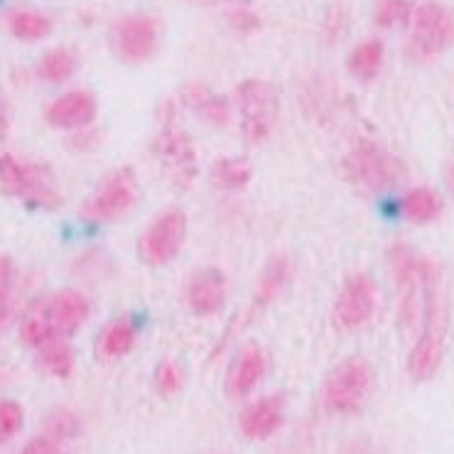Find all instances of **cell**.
<instances>
[{
  "instance_id": "cell-21",
  "label": "cell",
  "mask_w": 454,
  "mask_h": 454,
  "mask_svg": "<svg viewBox=\"0 0 454 454\" xmlns=\"http://www.w3.org/2000/svg\"><path fill=\"white\" fill-rule=\"evenodd\" d=\"M401 214L405 216V222L415 223V226L433 223L442 214V200L433 187H412L403 197Z\"/></svg>"
},
{
  "instance_id": "cell-18",
  "label": "cell",
  "mask_w": 454,
  "mask_h": 454,
  "mask_svg": "<svg viewBox=\"0 0 454 454\" xmlns=\"http://www.w3.org/2000/svg\"><path fill=\"white\" fill-rule=\"evenodd\" d=\"M47 315L59 337H72L86 325V319L91 315V305L84 293L69 287L47 300Z\"/></svg>"
},
{
  "instance_id": "cell-23",
  "label": "cell",
  "mask_w": 454,
  "mask_h": 454,
  "mask_svg": "<svg viewBox=\"0 0 454 454\" xmlns=\"http://www.w3.org/2000/svg\"><path fill=\"white\" fill-rule=\"evenodd\" d=\"M383 43L380 40H366L356 44L348 54V72L356 76L359 82H371L376 79L383 67Z\"/></svg>"
},
{
  "instance_id": "cell-16",
  "label": "cell",
  "mask_w": 454,
  "mask_h": 454,
  "mask_svg": "<svg viewBox=\"0 0 454 454\" xmlns=\"http://www.w3.org/2000/svg\"><path fill=\"white\" fill-rule=\"evenodd\" d=\"M270 371V356L265 354L263 347L248 344L233 356L229 373H226V395L231 398H246L248 393L258 388V383L268 376Z\"/></svg>"
},
{
  "instance_id": "cell-14",
  "label": "cell",
  "mask_w": 454,
  "mask_h": 454,
  "mask_svg": "<svg viewBox=\"0 0 454 454\" xmlns=\"http://www.w3.org/2000/svg\"><path fill=\"white\" fill-rule=\"evenodd\" d=\"M229 297V283L219 268H201L184 283V305L197 317L219 315Z\"/></svg>"
},
{
  "instance_id": "cell-1",
  "label": "cell",
  "mask_w": 454,
  "mask_h": 454,
  "mask_svg": "<svg viewBox=\"0 0 454 454\" xmlns=\"http://www.w3.org/2000/svg\"><path fill=\"white\" fill-rule=\"evenodd\" d=\"M420 270H423V315H420L418 339L408 356V373L412 380H430L442 366L450 317H447L440 268L430 258H423Z\"/></svg>"
},
{
  "instance_id": "cell-25",
  "label": "cell",
  "mask_w": 454,
  "mask_h": 454,
  "mask_svg": "<svg viewBox=\"0 0 454 454\" xmlns=\"http://www.w3.org/2000/svg\"><path fill=\"white\" fill-rule=\"evenodd\" d=\"M20 337L22 341L32 348H40L44 341H50L52 337H59V334L54 332L52 322H50V315H47V300L35 302V305L30 307V312L22 319Z\"/></svg>"
},
{
  "instance_id": "cell-33",
  "label": "cell",
  "mask_w": 454,
  "mask_h": 454,
  "mask_svg": "<svg viewBox=\"0 0 454 454\" xmlns=\"http://www.w3.org/2000/svg\"><path fill=\"white\" fill-rule=\"evenodd\" d=\"M231 25L236 30L241 32H251L258 27V18H255L254 12L246 11V8H239V11L231 12Z\"/></svg>"
},
{
  "instance_id": "cell-6",
  "label": "cell",
  "mask_w": 454,
  "mask_h": 454,
  "mask_svg": "<svg viewBox=\"0 0 454 454\" xmlns=\"http://www.w3.org/2000/svg\"><path fill=\"white\" fill-rule=\"evenodd\" d=\"M236 106L241 118V136L248 145H261L273 136L280 121V96L263 79H246L236 86Z\"/></svg>"
},
{
  "instance_id": "cell-30",
  "label": "cell",
  "mask_w": 454,
  "mask_h": 454,
  "mask_svg": "<svg viewBox=\"0 0 454 454\" xmlns=\"http://www.w3.org/2000/svg\"><path fill=\"white\" fill-rule=\"evenodd\" d=\"M153 380H155V388H158L160 395H165V398L177 395L184 386V369L177 359H162L155 369Z\"/></svg>"
},
{
  "instance_id": "cell-34",
  "label": "cell",
  "mask_w": 454,
  "mask_h": 454,
  "mask_svg": "<svg viewBox=\"0 0 454 454\" xmlns=\"http://www.w3.org/2000/svg\"><path fill=\"white\" fill-rule=\"evenodd\" d=\"M12 286V263L0 255V302H8V293Z\"/></svg>"
},
{
  "instance_id": "cell-28",
  "label": "cell",
  "mask_w": 454,
  "mask_h": 454,
  "mask_svg": "<svg viewBox=\"0 0 454 454\" xmlns=\"http://www.w3.org/2000/svg\"><path fill=\"white\" fill-rule=\"evenodd\" d=\"M44 434H50L57 442H67V440H74L82 434V420L79 415L67 408H57L47 415V423H44Z\"/></svg>"
},
{
  "instance_id": "cell-9",
  "label": "cell",
  "mask_w": 454,
  "mask_h": 454,
  "mask_svg": "<svg viewBox=\"0 0 454 454\" xmlns=\"http://www.w3.org/2000/svg\"><path fill=\"white\" fill-rule=\"evenodd\" d=\"M137 200H140V184L136 172L130 168H118L84 201L82 216L94 223L118 222L136 209Z\"/></svg>"
},
{
  "instance_id": "cell-11",
  "label": "cell",
  "mask_w": 454,
  "mask_h": 454,
  "mask_svg": "<svg viewBox=\"0 0 454 454\" xmlns=\"http://www.w3.org/2000/svg\"><path fill=\"white\" fill-rule=\"evenodd\" d=\"M111 44L121 62L143 64L148 62L153 54L158 52L160 44V22L153 15L137 12L126 15L116 22L111 32Z\"/></svg>"
},
{
  "instance_id": "cell-13",
  "label": "cell",
  "mask_w": 454,
  "mask_h": 454,
  "mask_svg": "<svg viewBox=\"0 0 454 454\" xmlns=\"http://www.w3.org/2000/svg\"><path fill=\"white\" fill-rule=\"evenodd\" d=\"M290 275H293V265H290V261H287L286 255H275V258H270V261L265 263L261 280H258V287H255V295L254 300H251V305H246V309H243L241 315H239V319L233 322V329L226 337H231L233 332L248 327L254 319L261 317L265 309L280 297V293L286 290L287 283H290Z\"/></svg>"
},
{
  "instance_id": "cell-15",
  "label": "cell",
  "mask_w": 454,
  "mask_h": 454,
  "mask_svg": "<svg viewBox=\"0 0 454 454\" xmlns=\"http://www.w3.org/2000/svg\"><path fill=\"white\" fill-rule=\"evenodd\" d=\"M283 425H286V398L280 393L255 398L239 415V430L246 440L254 442L270 440Z\"/></svg>"
},
{
  "instance_id": "cell-20",
  "label": "cell",
  "mask_w": 454,
  "mask_h": 454,
  "mask_svg": "<svg viewBox=\"0 0 454 454\" xmlns=\"http://www.w3.org/2000/svg\"><path fill=\"white\" fill-rule=\"evenodd\" d=\"M137 341V327L133 325V319L118 317L111 319L104 325V329L96 337V356L98 361H118L128 356Z\"/></svg>"
},
{
  "instance_id": "cell-31",
  "label": "cell",
  "mask_w": 454,
  "mask_h": 454,
  "mask_svg": "<svg viewBox=\"0 0 454 454\" xmlns=\"http://www.w3.org/2000/svg\"><path fill=\"white\" fill-rule=\"evenodd\" d=\"M22 423H25V412L20 403L0 401V444L11 442L22 430Z\"/></svg>"
},
{
  "instance_id": "cell-27",
  "label": "cell",
  "mask_w": 454,
  "mask_h": 454,
  "mask_svg": "<svg viewBox=\"0 0 454 454\" xmlns=\"http://www.w3.org/2000/svg\"><path fill=\"white\" fill-rule=\"evenodd\" d=\"M11 32L25 43L44 40L52 32V20L37 11H15L11 15Z\"/></svg>"
},
{
  "instance_id": "cell-4",
  "label": "cell",
  "mask_w": 454,
  "mask_h": 454,
  "mask_svg": "<svg viewBox=\"0 0 454 454\" xmlns=\"http://www.w3.org/2000/svg\"><path fill=\"white\" fill-rule=\"evenodd\" d=\"M373 393V366L364 356H348L329 371L322 386V405L332 415H356Z\"/></svg>"
},
{
  "instance_id": "cell-22",
  "label": "cell",
  "mask_w": 454,
  "mask_h": 454,
  "mask_svg": "<svg viewBox=\"0 0 454 454\" xmlns=\"http://www.w3.org/2000/svg\"><path fill=\"white\" fill-rule=\"evenodd\" d=\"M254 180V165L246 158H219L212 168V182L223 192H241Z\"/></svg>"
},
{
  "instance_id": "cell-5",
  "label": "cell",
  "mask_w": 454,
  "mask_h": 454,
  "mask_svg": "<svg viewBox=\"0 0 454 454\" xmlns=\"http://www.w3.org/2000/svg\"><path fill=\"white\" fill-rule=\"evenodd\" d=\"M408 54L415 62L437 59L454 44V12L437 0L412 5Z\"/></svg>"
},
{
  "instance_id": "cell-2",
  "label": "cell",
  "mask_w": 454,
  "mask_h": 454,
  "mask_svg": "<svg viewBox=\"0 0 454 454\" xmlns=\"http://www.w3.org/2000/svg\"><path fill=\"white\" fill-rule=\"evenodd\" d=\"M153 155L162 175L168 177L175 187L187 190L194 184L200 175V155L192 143V137L182 130L177 106L168 104L160 111L158 133L153 137Z\"/></svg>"
},
{
  "instance_id": "cell-26",
  "label": "cell",
  "mask_w": 454,
  "mask_h": 454,
  "mask_svg": "<svg viewBox=\"0 0 454 454\" xmlns=\"http://www.w3.org/2000/svg\"><path fill=\"white\" fill-rule=\"evenodd\" d=\"M76 57L69 50L64 47H57V50H50L44 54L40 64H37V74L47 84H64L67 79H72L76 74Z\"/></svg>"
},
{
  "instance_id": "cell-10",
  "label": "cell",
  "mask_w": 454,
  "mask_h": 454,
  "mask_svg": "<svg viewBox=\"0 0 454 454\" xmlns=\"http://www.w3.org/2000/svg\"><path fill=\"white\" fill-rule=\"evenodd\" d=\"M187 239V214L182 209H165L145 226L137 239V255L150 268L172 263Z\"/></svg>"
},
{
  "instance_id": "cell-32",
  "label": "cell",
  "mask_w": 454,
  "mask_h": 454,
  "mask_svg": "<svg viewBox=\"0 0 454 454\" xmlns=\"http://www.w3.org/2000/svg\"><path fill=\"white\" fill-rule=\"evenodd\" d=\"M20 454H62L59 452V442L52 440L50 434H40L32 442L25 444V450Z\"/></svg>"
},
{
  "instance_id": "cell-12",
  "label": "cell",
  "mask_w": 454,
  "mask_h": 454,
  "mask_svg": "<svg viewBox=\"0 0 454 454\" xmlns=\"http://www.w3.org/2000/svg\"><path fill=\"white\" fill-rule=\"evenodd\" d=\"M376 309H379L376 283L366 273L351 275L334 300V325L344 332H354L369 325Z\"/></svg>"
},
{
  "instance_id": "cell-3",
  "label": "cell",
  "mask_w": 454,
  "mask_h": 454,
  "mask_svg": "<svg viewBox=\"0 0 454 454\" xmlns=\"http://www.w3.org/2000/svg\"><path fill=\"white\" fill-rule=\"evenodd\" d=\"M341 172L351 187L366 194H383L401 184L405 177V165L373 140H359L354 143L344 160H341Z\"/></svg>"
},
{
  "instance_id": "cell-35",
  "label": "cell",
  "mask_w": 454,
  "mask_h": 454,
  "mask_svg": "<svg viewBox=\"0 0 454 454\" xmlns=\"http://www.w3.org/2000/svg\"><path fill=\"white\" fill-rule=\"evenodd\" d=\"M444 182H447V190H450V194H452V197H454V160H452V162H450V168H447Z\"/></svg>"
},
{
  "instance_id": "cell-29",
  "label": "cell",
  "mask_w": 454,
  "mask_h": 454,
  "mask_svg": "<svg viewBox=\"0 0 454 454\" xmlns=\"http://www.w3.org/2000/svg\"><path fill=\"white\" fill-rule=\"evenodd\" d=\"M411 0H379L376 11H373V20L383 30H391V27H398V25H405L411 20Z\"/></svg>"
},
{
  "instance_id": "cell-19",
  "label": "cell",
  "mask_w": 454,
  "mask_h": 454,
  "mask_svg": "<svg viewBox=\"0 0 454 454\" xmlns=\"http://www.w3.org/2000/svg\"><path fill=\"white\" fill-rule=\"evenodd\" d=\"M182 104L207 126L223 128L229 126V121H231L229 98H223L222 94L214 91L212 86L201 84V82H192V84L182 89Z\"/></svg>"
},
{
  "instance_id": "cell-17",
  "label": "cell",
  "mask_w": 454,
  "mask_h": 454,
  "mask_svg": "<svg viewBox=\"0 0 454 454\" xmlns=\"http://www.w3.org/2000/svg\"><path fill=\"white\" fill-rule=\"evenodd\" d=\"M96 111H98V101L91 91L86 89H74L67 91L59 98H54L52 104L44 111L47 123L57 130H82L94 123Z\"/></svg>"
},
{
  "instance_id": "cell-8",
  "label": "cell",
  "mask_w": 454,
  "mask_h": 454,
  "mask_svg": "<svg viewBox=\"0 0 454 454\" xmlns=\"http://www.w3.org/2000/svg\"><path fill=\"white\" fill-rule=\"evenodd\" d=\"M420 255L405 243H395L388 251L393 283H395V300H398V322L405 332L420 327L423 315V270Z\"/></svg>"
},
{
  "instance_id": "cell-7",
  "label": "cell",
  "mask_w": 454,
  "mask_h": 454,
  "mask_svg": "<svg viewBox=\"0 0 454 454\" xmlns=\"http://www.w3.org/2000/svg\"><path fill=\"white\" fill-rule=\"evenodd\" d=\"M0 190L40 209H57L62 204V194L50 169L25 165L8 153L0 155Z\"/></svg>"
},
{
  "instance_id": "cell-24",
  "label": "cell",
  "mask_w": 454,
  "mask_h": 454,
  "mask_svg": "<svg viewBox=\"0 0 454 454\" xmlns=\"http://www.w3.org/2000/svg\"><path fill=\"white\" fill-rule=\"evenodd\" d=\"M40 364L47 373H52L57 379H67L74 369V348L69 347L67 337H52L37 348Z\"/></svg>"
}]
</instances>
